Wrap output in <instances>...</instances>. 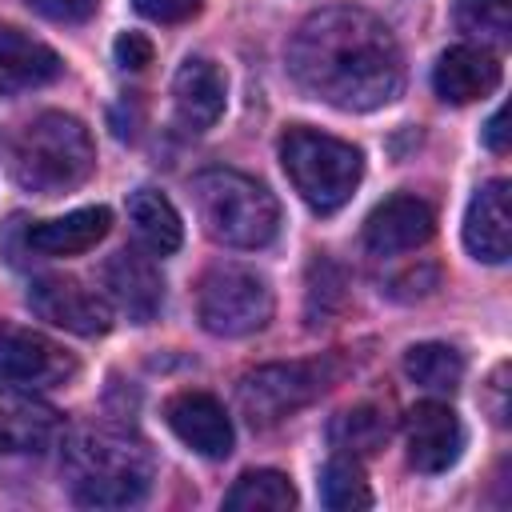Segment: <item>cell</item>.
<instances>
[{"mask_svg": "<svg viewBox=\"0 0 512 512\" xmlns=\"http://www.w3.org/2000/svg\"><path fill=\"white\" fill-rule=\"evenodd\" d=\"M192 204L204 232L224 248H264L280 232L276 196L232 168H208L192 176Z\"/></svg>", "mask_w": 512, "mask_h": 512, "instance_id": "cell-4", "label": "cell"}, {"mask_svg": "<svg viewBox=\"0 0 512 512\" xmlns=\"http://www.w3.org/2000/svg\"><path fill=\"white\" fill-rule=\"evenodd\" d=\"M272 288L256 268L216 264L200 276L196 316L212 336H252L272 320Z\"/></svg>", "mask_w": 512, "mask_h": 512, "instance_id": "cell-6", "label": "cell"}, {"mask_svg": "<svg viewBox=\"0 0 512 512\" xmlns=\"http://www.w3.org/2000/svg\"><path fill=\"white\" fill-rule=\"evenodd\" d=\"M332 448L344 452V456H372L384 448L388 440V416L372 404H360V408H348L332 420Z\"/></svg>", "mask_w": 512, "mask_h": 512, "instance_id": "cell-23", "label": "cell"}, {"mask_svg": "<svg viewBox=\"0 0 512 512\" xmlns=\"http://www.w3.org/2000/svg\"><path fill=\"white\" fill-rule=\"evenodd\" d=\"M288 72L300 92L340 112H372L400 96L404 56L392 28L352 4H328L288 40Z\"/></svg>", "mask_w": 512, "mask_h": 512, "instance_id": "cell-1", "label": "cell"}, {"mask_svg": "<svg viewBox=\"0 0 512 512\" xmlns=\"http://www.w3.org/2000/svg\"><path fill=\"white\" fill-rule=\"evenodd\" d=\"M152 448L120 424H88L64 444V480L84 508H128L152 488Z\"/></svg>", "mask_w": 512, "mask_h": 512, "instance_id": "cell-2", "label": "cell"}, {"mask_svg": "<svg viewBox=\"0 0 512 512\" xmlns=\"http://www.w3.org/2000/svg\"><path fill=\"white\" fill-rule=\"evenodd\" d=\"M60 436V412L36 400L8 396L0 400V456L44 452Z\"/></svg>", "mask_w": 512, "mask_h": 512, "instance_id": "cell-19", "label": "cell"}, {"mask_svg": "<svg viewBox=\"0 0 512 512\" xmlns=\"http://www.w3.org/2000/svg\"><path fill=\"white\" fill-rule=\"evenodd\" d=\"M452 20L484 48H504L512 40V0H456Z\"/></svg>", "mask_w": 512, "mask_h": 512, "instance_id": "cell-25", "label": "cell"}, {"mask_svg": "<svg viewBox=\"0 0 512 512\" xmlns=\"http://www.w3.org/2000/svg\"><path fill=\"white\" fill-rule=\"evenodd\" d=\"M436 232V216L420 196H388L384 204H376L364 220V244L376 256H396V252H412L420 244H428Z\"/></svg>", "mask_w": 512, "mask_h": 512, "instance_id": "cell-13", "label": "cell"}, {"mask_svg": "<svg viewBox=\"0 0 512 512\" xmlns=\"http://www.w3.org/2000/svg\"><path fill=\"white\" fill-rule=\"evenodd\" d=\"M28 308L40 320H48V324H56V328H64L72 336H104L112 328L108 300L100 292L84 288L72 276H40V280H32L28 284Z\"/></svg>", "mask_w": 512, "mask_h": 512, "instance_id": "cell-9", "label": "cell"}, {"mask_svg": "<svg viewBox=\"0 0 512 512\" xmlns=\"http://www.w3.org/2000/svg\"><path fill=\"white\" fill-rule=\"evenodd\" d=\"M100 276H104L108 300L132 324H148L160 312V304H164V280H160V268L148 256H140L132 248H120L116 256L104 260Z\"/></svg>", "mask_w": 512, "mask_h": 512, "instance_id": "cell-15", "label": "cell"}, {"mask_svg": "<svg viewBox=\"0 0 512 512\" xmlns=\"http://www.w3.org/2000/svg\"><path fill=\"white\" fill-rule=\"evenodd\" d=\"M204 0H132V8L156 24H180V20H192L200 12Z\"/></svg>", "mask_w": 512, "mask_h": 512, "instance_id": "cell-26", "label": "cell"}, {"mask_svg": "<svg viewBox=\"0 0 512 512\" xmlns=\"http://www.w3.org/2000/svg\"><path fill=\"white\" fill-rule=\"evenodd\" d=\"M332 364L328 360H288V364H264L256 372H248L236 388L244 416L256 428L280 424L284 416L300 412L304 404H312L328 384H332Z\"/></svg>", "mask_w": 512, "mask_h": 512, "instance_id": "cell-7", "label": "cell"}, {"mask_svg": "<svg viewBox=\"0 0 512 512\" xmlns=\"http://www.w3.org/2000/svg\"><path fill=\"white\" fill-rule=\"evenodd\" d=\"M112 228V212L104 204H92V208H76L68 216H56V220H40L24 232V244L40 256H76V252H88L96 248Z\"/></svg>", "mask_w": 512, "mask_h": 512, "instance_id": "cell-18", "label": "cell"}, {"mask_svg": "<svg viewBox=\"0 0 512 512\" xmlns=\"http://www.w3.org/2000/svg\"><path fill=\"white\" fill-rule=\"evenodd\" d=\"M504 376H508V368L500 364L496 372H492V380H488V396H492V416H496V424H504L508 420V404H504Z\"/></svg>", "mask_w": 512, "mask_h": 512, "instance_id": "cell-29", "label": "cell"}, {"mask_svg": "<svg viewBox=\"0 0 512 512\" xmlns=\"http://www.w3.org/2000/svg\"><path fill=\"white\" fill-rule=\"evenodd\" d=\"M228 80L208 56H188L172 76V112L184 132H208L224 116Z\"/></svg>", "mask_w": 512, "mask_h": 512, "instance_id": "cell-14", "label": "cell"}, {"mask_svg": "<svg viewBox=\"0 0 512 512\" xmlns=\"http://www.w3.org/2000/svg\"><path fill=\"white\" fill-rule=\"evenodd\" d=\"M500 60L484 44H456L432 68V88L448 104H472L500 88Z\"/></svg>", "mask_w": 512, "mask_h": 512, "instance_id": "cell-16", "label": "cell"}, {"mask_svg": "<svg viewBox=\"0 0 512 512\" xmlns=\"http://www.w3.org/2000/svg\"><path fill=\"white\" fill-rule=\"evenodd\" d=\"M224 508H232V512H288V508H296V488L276 468H252L224 492Z\"/></svg>", "mask_w": 512, "mask_h": 512, "instance_id": "cell-21", "label": "cell"}, {"mask_svg": "<svg viewBox=\"0 0 512 512\" xmlns=\"http://www.w3.org/2000/svg\"><path fill=\"white\" fill-rule=\"evenodd\" d=\"M404 372L412 384H420L428 392H456L464 380V356L452 344L424 340L404 352Z\"/></svg>", "mask_w": 512, "mask_h": 512, "instance_id": "cell-22", "label": "cell"}, {"mask_svg": "<svg viewBox=\"0 0 512 512\" xmlns=\"http://www.w3.org/2000/svg\"><path fill=\"white\" fill-rule=\"evenodd\" d=\"M464 244L484 264H504L512 252V184L504 176L476 188L464 216Z\"/></svg>", "mask_w": 512, "mask_h": 512, "instance_id": "cell-12", "label": "cell"}, {"mask_svg": "<svg viewBox=\"0 0 512 512\" xmlns=\"http://www.w3.org/2000/svg\"><path fill=\"white\" fill-rule=\"evenodd\" d=\"M504 120H508V112L500 108V112H496V116L484 124V144H488L492 152H504V148H508V132H504Z\"/></svg>", "mask_w": 512, "mask_h": 512, "instance_id": "cell-30", "label": "cell"}, {"mask_svg": "<svg viewBox=\"0 0 512 512\" xmlns=\"http://www.w3.org/2000/svg\"><path fill=\"white\" fill-rule=\"evenodd\" d=\"M128 220H132V232L136 240L152 252V256H168L180 248L184 240V224H180V212L172 208V200L156 188H136L128 196Z\"/></svg>", "mask_w": 512, "mask_h": 512, "instance_id": "cell-20", "label": "cell"}, {"mask_svg": "<svg viewBox=\"0 0 512 512\" xmlns=\"http://www.w3.org/2000/svg\"><path fill=\"white\" fill-rule=\"evenodd\" d=\"M404 436H408V464L416 472H428V476L448 472L460 460V452H464V424L440 400L416 404L408 412Z\"/></svg>", "mask_w": 512, "mask_h": 512, "instance_id": "cell-10", "label": "cell"}, {"mask_svg": "<svg viewBox=\"0 0 512 512\" xmlns=\"http://www.w3.org/2000/svg\"><path fill=\"white\" fill-rule=\"evenodd\" d=\"M164 420L168 428L200 456L208 460H224L236 444V432H232V420L224 412V404L208 392H176L168 404H164Z\"/></svg>", "mask_w": 512, "mask_h": 512, "instance_id": "cell-11", "label": "cell"}, {"mask_svg": "<svg viewBox=\"0 0 512 512\" xmlns=\"http://www.w3.org/2000/svg\"><path fill=\"white\" fill-rule=\"evenodd\" d=\"M280 164L300 200L320 216L340 212L364 176L360 148L316 128H288L280 136Z\"/></svg>", "mask_w": 512, "mask_h": 512, "instance_id": "cell-5", "label": "cell"}, {"mask_svg": "<svg viewBox=\"0 0 512 512\" xmlns=\"http://www.w3.org/2000/svg\"><path fill=\"white\" fill-rule=\"evenodd\" d=\"M24 4L48 20H60V24H84L100 8V0H24Z\"/></svg>", "mask_w": 512, "mask_h": 512, "instance_id": "cell-27", "label": "cell"}, {"mask_svg": "<svg viewBox=\"0 0 512 512\" xmlns=\"http://www.w3.org/2000/svg\"><path fill=\"white\" fill-rule=\"evenodd\" d=\"M64 72V60L36 36L0 24V92H28L52 84Z\"/></svg>", "mask_w": 512, "mask_h": 512, "instance_id": "cell-17", "label": "cell"}, {"mask_svg": "<svg viewBox=\"0 0 512 512\" xmlns=\"http://www.w3.org/2000/svg\"><path fill=\"white\" fill-rule=\"evenodd\" d=\"M76 376V356L52 336L0 324V384L12 392H48Z\"/></svg>", "mask_w": 512, "mask_h": 512, "instance_id": "cell-8", "label": "cell"}, {"mask_svg": "<svg viewBox=\"0 0 512 512\" xmlns=\"http://www.w3.org/2000/svg\"><path fill=\"white\" fill-rule=\"evenodd\" d=\"M96 168V144L88 128L68 112H40L12 144V176L20 188L60 196L84 184Z\"/></svg>", "mask_w": 512, "mask_h": 512, "instance_id": "cell-3", "label": "cell"}, {"mask_svg": "<svg viewBox=\"0 0 512 512\" xmlns=\"http://www.w3.org/2000/svg\"><path fill=\"white\" fill-rule=\"evenodd\" d=\"M320 500L332 512H360L372 504V488L364 480V468L356 464V456H332L320 472Z\"/></svg>", "mask_w": 512, "mask_h": 512, "instance_id": "cell-24", "label": "cell"}, {"mask_svg": "<svg viewBox=\"0 0 512 512\" xmlns=\"http://www.w3.org/2000/svg\"><path fill=\"white\" fill-rule=\"evenodd\" d=\"M116 60H120V68L140 72V68L152 64V44H148L140 32H124V36L116 40Z\"/></svg>", "mask_w": 512, "mask_h": 512, "instance_id": "cell-28", "label": "cell"}]
</instances>
